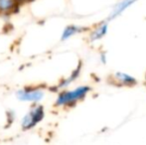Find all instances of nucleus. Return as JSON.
<instances>
[{"instance_id": "obj_1", "label": "nucleus", "mask_w": 146, "mask_h": 145, "mask_svg": "<svg viewBox=\"0 0 146 145\" xmlns=\"http://www.w3.org/2000/svg\"><path fill=\"white\" fill-rule=\"evenodd\" d=\"M90 91V87L88 85H81L74 89H63L59 93L55 105L58 107H73L83 101Z\"/></svg>"}, {"instance_id": "obj_2", "label": "nucleus", "mask_w": 146, "mask_h": 145, "mask_svg": "<svg viewBox=\"0 0 146 145\" xmlns=\"http://www.w3.org/2000/svg\"><path fill=\"white\" fill-rule=\"evenodd\" d=\"M46 111L45 107L41 103L32 105L30 109L25 113V115L21 118L20 126L23 131H29V130L35 128L39 123L44 120Z\"/></svg>"}, {"instance_id": "obj_3", "label": "nucleus", "mask_w": 146, "mask_h": 145, "mask_svg": "<svg viewBox=\"0 0 146 145\" xmlns=\"http://www.w3.org/2000/svg\"><path fill=\"white\" fill-rule=\"evenodd\" d=\"M16 97L19 101L32 105L40 103L45 97V89L38 85H28L16 91Z\"/></svg>"}, {"instance_id": "obj_4", "label": "nucleus", "mask_w": 146, "mask_h": 145, "mask_svg": "<svg viewBox=\"0 0 146 145\" xmlns=\"http://www.w3.org/2000/svg\"><path fill=\"white\" fill-rule=\"evenodd\" d=\"M19 6L15 0H0V15H11L17 11Z\"/></svg>"}, {"instance_id": "obj_5", "label": "nucleus", "mask_w": 146, "mask_h": 145, "mask_svg": "<svg viewBox=\"0 0 146 145\" xmlns=\"http://www.w3.org/2000/svg\"><path fill=\"white\" fill-rule=\"evenodd\" d=\"M82 31H83V28L80 27V26L69 25L64 29L63 33H62V36H61V40L62 41L69 40L70 38H72L73 36L77 35V34L81 33Z\"/></svg>"}, {"instance_id": "obj_6", "label": "nucleus", "mask_w": 146, "mask_h": 145, "mask_svg": "<svg viewBox=\"0 0 146 145\" xmlns=\"http://www.w3.org/2000/svg\"><path fill=\"white\" fill-rule=\"evenodd\" d=\"M135 1H136V0H122V1H120L115 7H114L113 11H112V13H111V18H114V17H116V16H118L119 14H121L125 9H127L129 6L132 5Z\"/></svg>"}, {"instance_id": "obj_7", "label": "nucleus", "mask_w": 146, "mask_h": 145, "mask_svg": "<svg viewBox=\"0 0 146 145\" xmlns=\"http://www.w3.org/2000/svg\"><path fill=\"white\" fill-rule=\"evenodd\" d=\"M115 79L117 81L121 83L122 85H126V87H131V85H134L136 83L134 77H130L129 75L126 73H115Z\"/></svg>"}, {"instance_id": "obj_8", "label": "nucleus", "mask_w": 146, "mask_h": 145, "mask_svg": "<svg viewBox=\"0 0 146 145\" xmlns=\"http://www.w3.org/2000/svg\"><path fill=\"white\" fill-rule=\"evenodd\" d=\"M108 31V25L106 23H102L100 25H98L94 31L90 34V40L92 41H96V40H100L102 37L106 34Z\"/></svg>"}, {"instance_id": "obj_9", "label": "nucleus", "mask_w": 146, "mask_h": 145, "mask_svg": "<svg viewBox=\"0 0 146 145\" xmlns=\"http://www.w3.org/2000/svg\"><path fill=\"white\" fill-rule=\"evenodd\" d=\"M16 2H17L19 5H21V4H25V3H29V2H32L33 0H15Z\"/></svg>"}]
</instances>
